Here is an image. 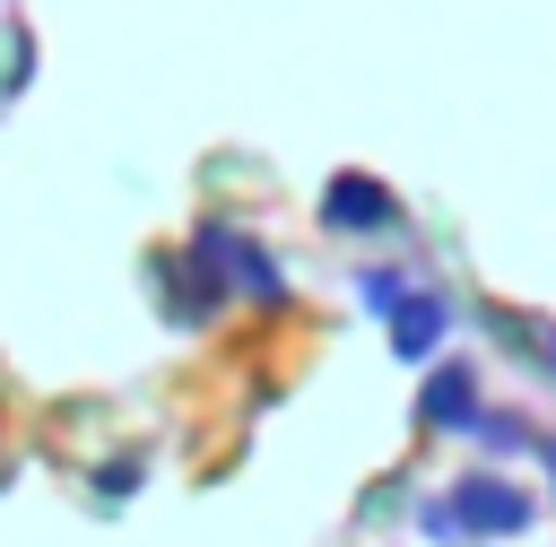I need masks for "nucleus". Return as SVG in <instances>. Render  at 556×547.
<instances>
[{"mask_svg":"<svg viewBox=\"0 0 556 547\" xmlns=\"http://www.w3.org/2000/svg\"><path fill=\"white\" fill-rule=\"evenodd\" d=\"M443 512L460 521V538H513V530H530V495H521L513 478H495V469L460 478V486L443 495Z\"/></svg>","mask_w":556,"mask_h":547,"instance_id":"nucleus-1","label":"nucleus"},{"mask_svg":"<svg viewBox=\"0 0 556 547\" xmlns=\"http://www.w3.org/2000/svg\"><path fill=\"white\" fill-rule=\"evenodd\" d=\"M417 425H434V434H452V425H478V373H469V365L434 373V382H426V399H417Z\"/></svg>","mask_w":556,"mask_h":547,"instance_id":"nucleus-2","label":"nucleus"},{"mask_svg":"<svg viewBox=\"0 0 556 547\" xmlns=\"http://www.w3.org/2000/svg\"><path fill=\"white\" fill-rule=\"evenodd\" d=\"M400 356H434V339H443V304L434 295H417V304H400Z\"/></svg>","mask_w":556,"mask_h":547,"instance_id":"nucleus-3","label":"nucleus"},{"mask_svg":"<svg viewBox=\"0 0 556 547\" xmlns=\"http://www.w3.org/2000/svg\"><path fill=\"white\" fill-rule=\"evenodd\" d=\"M330 200H339V208H330V226H382V217H391V200H382L374 182H339Z\"/></svg>","mask_w":556,"mask_h":547,"instance_id":"nucleus-4","label":"nucleus"}]
</instances>
